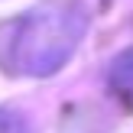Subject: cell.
Wrapping results in <instances>:
<instances>
[{
    "mask_svg": "<svg viewBox=\"0 0 133 133\" xmlns=\"http://www.w3.org/2000/svg\"><path fill=\"white\" fill-rule=\"evenodd\" d=\"M88 10L78 0H42L13 23L10 65L29 78H49L75 55L88 32Z\"/></svg>",
    "mask_w": 133,
    "mask_h": 133,
    "instance_id": "6da1fadb",
    "label": "cell"
},
{
    "mask_svg": "<svg viewBox=\"0 0 133 133\" xmlns=\"http://www.w3.org/2000/svg\"><path fill=\"white\" fill-rule=\"evenodd\" d=\"M107 84L117 97H123L127 104H133V45L123 49L120 55L110 62L107 68Z\"/></svg>",
    "mask_w": 133,
    "mask_h": 133,
    "instance_id": "7a4b0ae2",
    "label": "cell"
},
{
    "mask_svg": "<svg viewBox=\"0 0 133 133\" xmlns=\"http://www.w3.org/2000/svg\"><path fill=\"white\" fill-rule=\"evenodd\" d=\"M0 133H29V123L23 120V114L0 107Z\"/></svg>",
    "mask_w": 133,
    "mask_h": 133,
    "instance_id": "3957f363",
    "label": "cell"
}]
</instances>
